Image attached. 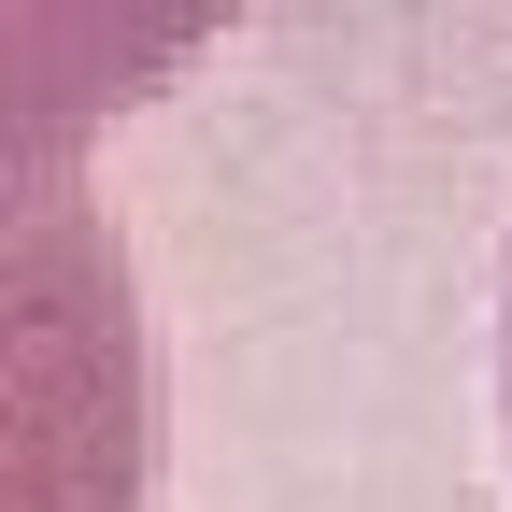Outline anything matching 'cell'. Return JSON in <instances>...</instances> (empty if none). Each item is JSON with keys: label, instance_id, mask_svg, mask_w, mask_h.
<instances>
[{"label": "cell", "instance_id": "1", "mask_svg": "<svg viewBox=\"0 0 512 512\" xmlns=\"http://www.w3.org/2000/svg\"><path fill=\"white\" fill-rule=\"evenodd\" d=\"M200 43L214 15L0 0V512H157L143 271L86 157Z\"/></svg>", "mask_w": 512, "mask_h": 512}, {"label": "cell", "instance_id": "2", "mask_svg": "<svg viewBox=\"0 0 512 512\" xmlns=\"http://www.w3.org/2000/svg\"><path fill=\"white\" fill-rule=\"evenodd\" d=\"M498 384H512V328H498Z\"/></svg>", "mask_w": 512, "mask_h": 512}]
</instances>
